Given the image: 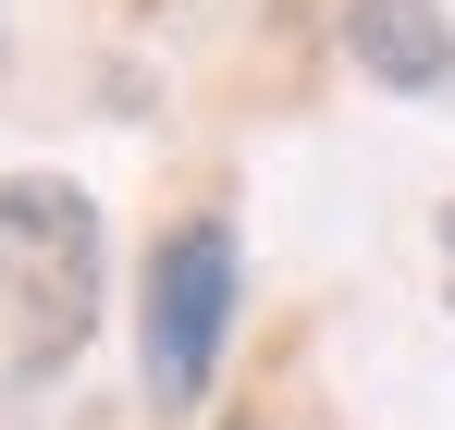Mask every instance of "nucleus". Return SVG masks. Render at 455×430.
Instances as JSON below:
<instances>
[{
	"instance_id": "3",
	"label": "nucleus",
	"mask_w": 455,
	"mask_h": 430,
	"mask_svg": "<svg viewBox=\"0 0 455 430\" xmlns=\"http://www.w3.org/2000/svg\"><path fill=\"white\" fill-rule=\"evenodd\" d=\"M345 62L394 99H455V12L443 0H345Z\"/></svg>"
},
{
	"instance_id": "4",
	"label": "nucleus",
	"mask_w": 455,
	"mask_h": 430,
	"mask_svg": "<svg viewBox=\"0 0 455 430\" xmlns=\"http://www.w3.org/2000/svg\"><path fill=\"white\" fill-rule=\"evenodd\" d=\"M431 246H443V307H455V197L431 210Z\"/></svg>"
},
{
	"instance_id": "2",
	"label": "nucleus",
	"mask_w": 455,
	"mask_h": 430,
	"mask_svg": "<svg viewBox=\"0 0 455 430\" xmlns=\"http://www.w3.org/2000/svg\"><path fill=\"white\" fill-rule=\"evenodd\" d=\"M234 307H246V246H234V221L222 210L160 221L148 271H136V394H148L160 418L210 406L222 345H234Z\"/></svg>"
},
{
	"instance_id": "5",
	"label": "nucleus",
	"mask_w": 455,
	"mask_h": 430,
	"mask_svg": "<svg viewBox=\"0 0 455 430\" xmlns=\"http://www.w3.org/2000/svg\"><path fill=\"white\" fill-rule=\"evenodd\" d=\"M234 430H259V418H234Z\"/></svg>"
},
{
	"instance_id": "1",
	"label": "nucleus",
	"mask_w": 455,
	"mask_h": 430,
	"mask_svg": "<svg viewBox=\"0 0 455 430\" xmlns=\"http://www.w3.org/2000/svg\"><path fill=\"white\" fill-rule=\"evenodd\" d=\"M99 295H111V221L75 172H12L0 185V332L12 369L50 381L86 357L99 332Z\"/></svg>"
}]
</instances>
